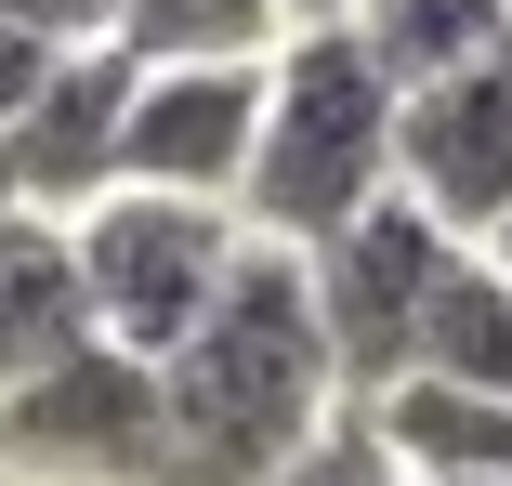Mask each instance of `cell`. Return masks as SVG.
Here are the masks:
<instances>
[{
  "instance_id": "cell-7",
  "label": "cell",
  "mask_w": 512,
  "mask_h": 486,
  "mask_svg": "<svg viewBox=\"0 0 512 486\" xmlns=\"http://www.w3.org/2000/svg\"><path fill=\"white\" fill-rule=\"evenodd\" d=\"M263 158V66H171L132 79V132H119V184L132 198H197L237 211Z\"/></svg>"
},
{
  "instance_id": "cell-14",
  "label": "cell",
  "mask_w": 512,
  "mask_h": 486,
  "mask_svg": "<svg viewBox=\"0 0 512 486\" xmlns=\"http://www.w3.org/2000/svg\"><path fill=\"white\" fill-rule=\"evenodd\" d=\"M276 486H407V473H394V447H381V421H368V408H342V421H329L316 447H302V460H289Z\"/></svg>"
},
{
  "instance_id": "cell-8",
  "label": "cell",
  "mask_w": 512,
  "mask_h": 486,
  "mask_svg": "<svg viewBox=\"0 0 512 486\" xmlns=\"http://www.w3.org/2000/svg\"><path fill=\"white\" fill-rule=\"evenodd\" d=\"M132 53H79L40 106H27V132L0 145V184H14V211L27 224H79L92 198H119V132H132Z\"/></svg>"
},
{
  "instance_id": "cell-1",
  "label": "cell",
  "mask_w": 512,
  "mask_h": 486,
  "mask_svg": "<svg viewBox=\"0 0 512 486\" xmlns=\"http://www.w3.org/2000/svg\"><path fill=\"white\" fill-rule=\"evenodd\" d=\"M158 381H171V460H158V486H276L342 421V368H329L302 250H250V276L224 289V316L197 329Z\"/></svg>"
},
{
  "instance_id": "cell-15",
  "label": "cell",
  "mask_w": 512,
  "mask_h": 486,
  "mask_svg": "<svg viewBox=\"0 0 512 486\" xmlns=\"http://www.w3.org/2000/svg\"><path fill=\"white\" fill-rule=\"evenodd\" d=\"M27 40H53V53H119V14L132 0H0Z\"/></svg>"
},
{
  "instance_id": "cell-11",
  "label": "cell",
  "mask_w": 512,
  "mask_h": 486,
  "mask_svg": "<svg viewBox=\"0 0 512 486\" xmlns=\"http://www.w3.org/2000/svg\"><path fill=\"white\" fill-rule=\"evenodd\" d=\"M407 381H447V395H512V276L499 250H460L434 276V316H421V368Z\"/></svg>"
},
{
  "instance_id": "cell-4",
  "label": "cell",
  "mask_w": 512,
  "mask_h": 486,
  "mask_svg": "<svg viewBox=\"0 0 512 486\" xmlns=\"http://www.w3.org/2000/svg\"><path fill=\"white\" fill-rule=\"evenodd\" d=\"M460 263V237L434 211L381 198L368 224H342L329 250H302L316 276V329H329V368H342V408H381L407 368H421V316H434V276Z\"/></svg>"
},
{
  "instance_id": "cell-16",
  "label": "cell",
  "mask_w": 512,
  "mask_h": 486,
  "mask_svg": "<svg viewBox=\"0 0 512 486\" xmlns=\"http://www.w3.org/2000/svg\"><path fill=\"white\" fill-rule=\"evenodd\" d=\"M66 66H79V53H53V40H27L14 14H0V145L27 132V106H40V92H53Z\"/></svg>"
},
{
  "instance_id": "cell-18",
  "label": "cell",
  "mask_w": 512,
  "mask_h": 486,
  "mask_svg": "<svg viewBox=\"0 0 512 486\" xmlns=\"http://www.w3.org/2000/svg\"><path fill=\"white\" fill-rule=\"evenodd\" d=\"M407 486H460V473H407Z\"/></svg>"
},
{
  "instance_id": "cell-9",
  "label": "cell",
  "mask_w": 512,
  "mask_h": 486,
  "mask_svg": "<svg viewBox=\"0 0 512 486\" xmlns=\"http://www.w3.org/2000/svg\"><path fill=\"white\" fill-rule=\"evenodd\" d=\"M79 342H92V303H79L66 224H0V408Z\"/></svg>"
},
{
  "instance_id": "cell-13",
  "label": "cell",
  "mask_w": 512,
  "mask_h": 486,
  "mask_svg": "<svg viewBox=\"0 0 512 486\" xmlns=\"http://www.w3.org/2000/svg\"><path fill=\"white\" fill-rule=\"evenodd\" d=\"M355 40H368V66L394 92H434V79H460V66H486L512 40V0H368Z\"/></svg>"
},
{
  "instance_id": "cell-5",
  "label": "cell",
  "mask_w": 512,
  "mask_h": 486,
  "mask_svg": "<svg viewBox=\"0 0 512 486\" xmlns=\"http://www.w3.org/2000/svg\"><path fill=\"white\" fill-rule=\"evenodd\" d=\"M158 460H171V381L119 342L53 355L0 408V473L27 486H158Z\"/></svg>"
},
{
  "instance_id": "cell-12",
  "label": "cell",
  "mask_w": 512,
  "mask_h": 486,
  "mask_svg": "<svg viewBox=\"0 0 512 486\" xmlns=\"http://www.w3.org/2000/svg\"><path fill=\"white\" fill-rule=\"evenodd\" d=\"M289 40H302L289 0H132L119 14V53L145 79H171V66H276Z\"/></svg>"
},
{
  "instance_id": "cell-2",
  "label": "cell",
  "mask_w": 512,
  "mask_h": 486,
  "mask_svg": "<svg viewBox=\"0 0 512 486\" xmlns=\"http://www.w3.org/2000/svg\"><path fill=\"white\" fill-rule=\"evenodd\" d=\"M394 106H407V92L368 66L355 27L289 40L263 66V158H250L237 224L263 250H329L342 224H368L394 198Z\"/></svg>"
},
{
  "instance_id": "cell-17",
  "label": "cell",
  "mask_w": 512,
  "mask_h": 486,
  "mask_svg": "<svg viewBox=\"0 0 512 486\" xmlns=\"http://www.w3.org/2000/svg\"><path fill=\"white\" fill-rule=\"evenodd\" d=\"M355 14H368V0H289V27H302V40H316V27H355Z\"/></svg>"
},
{
  "instance_id": "cell-19",
  "label": "cell",
  "mask_w": 512,
  "mask_h": 486,
  "mask_svg": "<svg viewBox=\"0 0 512 486\" xmlns=\"http://www.w3.org/2000/svg\"><path fill=\"white\" fill-rule=\"evenodd\" d=\"M499 276H512V237H499Z\"/></svg>"
},
{
  "instance_id": "cell-6",
  "label": "cell",
  "mask_w": 512,
  "mask_h": 486,
  "mask_svg": "<svg viewBox=\"0 0 512 486\" xmlns=\"http://www.w3.org/2000/svg\"><path fill=\"white\" fill-rule=\"evenodd\" d=\"M394 198L434 211L460 250H499L512 237V40L434 92L394 106Z\"/></svg>"
},
{
  "instance_id": "cell-3",
  "label": "cell",
  "mask_w": 512,
  "mask_h": 486,
  "mask_svg": "<svg viewBox=\"0 0 512 486\" xmlns=\"http://www.w3.org/2000/svg\"><path fill=\"white\" fill-rule=\"evenodd\" d=\"M250 224L237 211H197V198H92L66 224V263H79V303H92V342H119L145 368H171L197 329L224 316V289L250 276Z\"/></svg>"
},
{
  "instance_id": "cell-10",
  "label": "cell",
  "mask_w": 512,
  "mask_h": 486,
  "mask_svg": "<svg viewBox=\"0 0 512 486\" xmlns=\"http://www.w3.org/2000/svg\"><path fill=\"white\" fill-rule=\"evenodd\" d=\"M394 473H460V486H512V395H447V381H394L368 408Z\"/></svg>"
}]
</instances>
